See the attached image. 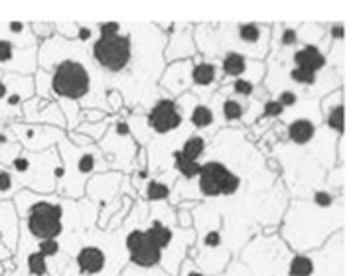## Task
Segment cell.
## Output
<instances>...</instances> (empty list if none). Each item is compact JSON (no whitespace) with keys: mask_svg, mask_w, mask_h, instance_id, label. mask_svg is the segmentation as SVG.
Masks as SVG:
<instances>
[{"mask_svg":"<svg viewBox=\"0 0 361 276\" xmlns=\"http://www.w3.org/2000/svg\"><path fill=\"white\" fill-rule=\"evenodd\" d=\"M345 201L343 187L324 184L306 197H290L284 209L276 235L290 253H310L326 245V241L343 231Z\"/></svg>","mask_w":361,"mask_h":276,"instance_id":"cell-1","label":"cell"},{"mask_svg":"<svg viewBox=\"0 0 361 276\" xmlns=\"http://www.w3.org/2000/svg\"><path fill=\"white\" fill-rule=\"evenodd\" d=\"M148 213V203L135 199L127 219L115 231H105L93 225L87 229L78 251L69 258L68 266L61 276H118L128 265V253L125 249V237L130 227L145 221Z\"/></svg>","mask_w":361,"mask_h":276,"instance_id":"cell-2","label":"cell"},{"mask_svg":"<svg viewBox=\"0 0 361 276\" xmlns=\"http://www.w3.org/2000/svg\"><path fill=\"white\" fill-rule=\"evenodd\" d=\"M194 42L197 54L219 59L225 54H239L264 61L271 54V24L267 22H202L195 24Z\"/></svg>","mask_w":361,"mask_h":276,"instance_id":"cell-3","label":"cell"},{"mask_svg":"<svg viewBox=\"0 0 361 276\" xmlns=\"http://www.w3.org/2000/svg\"><path fill=\"white\" fill-rule=\"evenodd\" d=\"M142 229L148 239L162 251L160 268L166 270L168 275L176 276L195 243L194 227L182 229L176 221V207L170 206L168 201H160L148 206Z\"/></svg>","mask_w":361,"mask_h":276,"instance_id":"cell-4","label":"cell"},{"mask_svg":"<svg viewBox=\"0 0 361 276\" xmlns=\"http://www.w3.org/2000/svg\"><path fill=\"white\" fill-rule=\"evenodd\" d=\"M192 221L195 243L190 249L188 258H192L207 276L221 275L233 261L224 229V215L207 203H195L192 207Z\"/></svg>","mask_w":361,"mask_h":276,"instance_id":"cell-5","label":"cell"},{"mask_svg":"<svg viewBox=\"0 0 361 276\" xmlns=\"http://www.w3.org/2000/svg\"><path fill=\"white\" fill-rule=\"evenodd\" d=\"M59 164L54 170L56 177V196L68 199L85 197V186L91 177L101 172H109L107 158L99 150L97 144L75 146L63 137L58 142Z\"/></svg>","mask_w":361,"mask_h":276,"instance_id":"cell-6","label":"cell"},{"mask_svg":"<svg viewBox=\"0 0 361 276\" xmlns=\"http://www.w3.org/2000/svg\"><path fill=\"white\" fill-rule=\"evenodd\" d=\"M219 83H221L219 61L197 54L192 59L168 63L160 75L158 87L172 99H178L184 93H192L202 101H209L217 93Z\"/></svg>","mask_w":361,"mask_h":276,"instance_id":"cell-7","label":"cell"},{"mask_svg":"<svg viewBox=\"0 0 361 276\" xmlns=\"http://www.w3.org/2000/svg\"><path fill=\"white\" fill-rule=\"evenodd\" d=\"M58 164L59 156L56 148H49L46 152L22 150L8 170L22 189H28L32 194H56L54 170Z\"/></svg>","mask_w":361,"mask_h":276,"instance_id":"cell-8","label":"cell"},{"mask_svg":"<svg viewBox=\"0 0 361 276\" xmlns=\"http://www.w3.org/2000/svg\"><path fill=\"white\" fill-rule=\"evenodd\" d=\"M343 231L334 233L326 245L310 253H293L286 276H343Z\"/></svg>","mask_w":361,"mask_h":276,"instance_id":"cell-9","label":"cell"},{"mask_svg":"<svg viewBox=\"0 0 361 276\" xmlns=\"http://www.w3.org/2000/svg\"><path fill=\"white\" fill-rule=\"evenodd\" d=\"M49 73V89L51 97L75 101L79 107L93 93V79L89 69L78 59H61Z\"/></svg>","mask_w":361,"mask_h":276,"instance_id":"cell-10","label":"cell"},{"mask_svg":"<svg viewBox=\"0 0 361 276\" xmlns=\"http://www.w3.org/2000/svg\"><path fill=\"white\" fill-rule=\"evenodd\" d=\"M97 146L103 152V156L107 158L109 170L121 172L125 176L130 174L138 150H140L138 142L130 132L127 117L115 118V123L107 128L105 137L97 142Z\"/></svg>","mask_w":361,"mask_h":276,"instance_id":"cell-11","label":"cell"},{"mask_svg":"<svg viewBox=\"0 0 361 276\" xmlns=\"http://www.w3.org/2000/svg\"><path fill=\"white\" fill-rule=\"evenodd\" d=\"M123 180H125V174L109 170V172L95 174L85 186V197L89 201H93L99 209V229H105L123 206V194H121Z\"/></svg>","mask_w":361,"mask_h":276,"instance_id":"cell-12","label":"cell"},{"mask_svg":"<svg viewBox=\"0 0 361 276\" xmlns=\"http://www.w3.org/2000/svg\"><path fill=\"white\" fill-rule=\"evenodd\" d=\"M8 127L16 142L26 152H46L49 148L58 146L59 140L66 137V130L48 125H28L22 120H14L8 123Z\"/></svg>","mask_w":361,"mask_h":276,"instance_id":"cell-13","label":"cell"},{"mask_svg":"<svg viewBox=\"0 0 361 276\" xmlns=\"http://www.w3.org/2000/svg\"><path fill=\"white\" fill-rule=\"evenodd\" d=\"M157 26L166 36V48H164L166 65L197 56V48L194 42L195 24L192 22H166V26L164 24H157Z\"/></svg>","mask_w":361,"mask_h":276,"instance_id":"cell-14","label":"cell"},{"mask_svg":"<svg viewBox=\"0 0 361 276\" xmlns=\"http://www.w3.org/2000/svg\"><path fill=\"white\" fill-rule=\"evenodd\" d=\"M176 103L182 117L194 132L197 134L209 132V137L214 138L221 130V123L215 117V111L209 105V101H202L194 97L192 93H184L176 99Z\"/></svg>","mask_w":361,"mask_h":276,"instance_id":"cell-15","label":"cell"},{"mask_svg":"<svg viewBox=\"0 0 361 276\" xmlns=\"http://www.w3.org/2000/svg\"><path fill=\"white\" fill-rule=\"evenodd\" d=\"M145 115H147V125L150 128V132H152V137L166 138L170 134H174L178 128L184 125V117L180 113L176 99L168 97L166 93L158 99Z\"/></svg>","mask_w":361,"mask_h":276,"instance_id":"cell-16","label":"cell"},{"mask_svg":"<svg viewBox=\"0 0 361 276\" xmlns=\"http://www.w3.org/2000/svg\"><path fill=\"white\" fill-rule=\"evenodd\" d=\"M34 97V79L32 75L10 73L8 91L0 101V125H8L20 120L24 103Z\"/></svg>","mask_w":361,"mask_h":276,"instance_id":"cell-17","label":"cell"},{"mask_svg":"<svg viewBox=\"0 0 361 276\" xmlns=\"http://www.w3.org/2000/svg\"><path fill=\"white\" fill-rule=\"evenodd\" d=\"M125 249L128 253V263L140 268H152L162 263V251L158 249L145 233L142 221L130 227L125 237Z\"/></svg>","mask_w":361,"mask_h":276,"instance_id":"cell-18","label":"cell"},{"mask_svg":"<svg viewBox=\"0 0 361 276\" xmlns=\"http://www.w3.org/2000/svg\"><path fill=\"white\" fill-rule=\"evenodd\" d=\"M219 61V71H221V81H231V79H249L255 85H261L267 73L264 61H255V59L245 58L239 54H225Z\"/></svg>","mask_w":361,"mask_h":276,"instance_id":"cell-19","label":"cell"},{"mask_svg":"<svg viewBox=\"0 0 361 276\" xmlns=\"http://www.w3.org/2000/svg\"><path fill=\"white\" fill-rule=\"evenodd\" d=\"M20 120L28 125H48V127H58L66 130V117L59 108L58 101H44V99L34 97L24 103Z\"/></svg>","mask_w":361,"mask_h":276,"instance_id":"cell-20","label":"cell"},{"mask_svg":"<svg viewBox=\"0 0 361 276\" xmlns=\"http://www.w3.org/2000/svg\"><path fill=\"white\" fill-rule=\"evenodd\" d=\"M38 69V48L20 49L8 42H0V71L16 75H34Z\"/></svg>","mask_w":361,"mask_h":276,"instance_id":"cell-21","label":"cell"},{"mask_svg":"<svg viewBox=\"0 0 361 276\" xmlns=\"http://www.w3.org/2000/svg\"><path fill=\"white\" fill-rule=\"evenodd\" d=\"M320 115L322 127L338 138L345 132V103H343V87H338L326 93L320 99Z\"/></svg>","mask_w":361,"mask_h":276,"instance_id":"cell-22","label":"cell"},{"mask_svg":"<svg viewBox=\"0 0 361 276\" xmlns=\"http://www.w3.org/2000/svg\"><path fill=\"white\" fill-rule=\"evenodd\" d=\"M178 176L174 172H160V174H150L147 182H142L137 187L138 199H142L145 203H160V201H168L172 187L176 184Z\"/></svg>","mask_w":361,"mask_h":276,"instance_id":"cell-23","label":"cell"},{"mask_svg":"<svg viewBox=\"0 0 361 276\" xmlns=\"http://www.w3.org/2000/svg\"><path fill=\"white\" fill-rule=\"evenodd\" d=\"M20 237V215L14 207L12 199H2L0 201V241L14 255L18 246Z\"/></svg>","mask_w":361,"mask_h":276,"instance_id":"cell-24","label":"cell"},{"mask_svg":"<svg viewBox=\"0 0 361 276\" xmlns=\"http://www.w3.org/2000/svg\"><path fill=\"white\" fill-rule=\"evenodd\" d=\"M0 42H8L20 49L38 48L39 42L30 28V22L18 20H2L0 22Z\"/></svg>","mask_w":361,"mask_h":276,"instance_id":"cell-25","label":"cell"},{"mask_svg":"<svg viewBox=\"0 0 361 276\" xmlns=\"http://www.w3.org/2000/svg\"><path fill=\"white\" fill-rule=\"evenodd\" d=\"M290 63H293V68L322 73L324 69L328 68V56L314 44H302L294 49V54L290 51Z\"/></svg>","mask_w":361,"mask_h":276,"instance_id":"cell-26","label":"cell"},{"mask_svg":"<svg viewBox=\"0 0 361 276\" xmlns=\"http://www.w3.org/2000/svg\"><path fill=\"white\" fill-rule=\"evenodd\" d=\"M170 160H172V172H174V174H176L180 180L192 182V180H195V177H197V174H200L202 162H195V160L185 158L184 154L180 152V148L172 150Z\"/></svg>","mask_w":361,"mask_h":276,"instance_id":"cell-27","label":"cell"},{"mask_svg":"<svg viewBox=\"0 0 361 276\" xmlns=\"http://www.w3.org/2000/svg\"><path fill=\"white\" fill-rule=\"evenodd\" d=\"M118 115H107L105 118H101L97 123H87V120H81L75 128V132L79 134H83V137H87L91 142H95L97 144L101 138L105 137V132H107V128L115 123V118Z\"/></svg>","mask_w":361,"mask_h":276,"instance_id":"cell-28","label":"cell"},{"mask_svg":"<svg viewBox=\"0 0 361 276\" xmlns=\"http://www.w3.org/2000/svg\"><path fill=\"white\" fill-rule=\"evenodd\" d=\"M207 138L205 134H190L188 138H184V142L180 144V152L184 154L185 158H190V160H195V162H202V158H204L205 150H207Z\"/></svg>","mask_w":361,"mask_h":276,"instance_id":"cell-29","label":"cell"},{"mask_svg":"<svg viewBox=\"0 0 361 276\" xmlns=\"http://www.w3.org/2000/svg\"><path fill=\"white\" fill-rule=\"evenodd\" d=\"M58 105L66 117V132H71L75 130L79 125V113H81V107L75 101H66V99H58Z\"/></svg>","mask_w":361,"mask_h":276,"instance_id":"cell-30","label":"cell"},{"mask_svg":"<svg viewBox=\"0 0 361 276\" xmlns=\"http://www.w3.org/2000/svg\"><path fill=\"white\" fill-rule=\"evenodd\" d=\"M288 79L290 83H294L296 87H316L318 85V79L320 73H312V71H306V69L293 68L288 69Z\"/></svg>","mask_w":361,"mask_h":276,"instance_id":"cell-31","label":"cell"},{"mask_svg":"<svg viewBox=\"0 0 361 276\" xmlns=\"http://www.w3.org/2000/svg\"><path fill=\"white\" fill-rule=\"evenodd\" d=\"M286 115V111H284L273 97H269L267 101H263V105H261V115H259V125L261 123H271V120H281Z\"/></svg>","mask_w":361,"mask_h":276,"instance_id":"cell-32","label":"cell"},{"mask_svg":"<svg viewBox=\"0 0 361 276\" xmlns=\"http://www.w3.org/2000/svg\"><path fill=\"white\" fill-rule=\"evenodd\" d=\"M274 101L284 108V111H288V108H296L300 105V93L293 87H281L276 91V95H274Z\"/></svg>","mask_w":361,"mask_h":276,"instance_id":"cell-33","label":"cell"},{"mask_svg":"<svg viewBox=\"0 0 361 276\" xmlns=\"http://www.w3.org/2000/svg\"><path fill=\"white\" fill-rule=\"evenodd\" d=\"M118 276H172L168 275L166 270H162L160 266H152V268H140V266H135L128 263Z\"/></svg>","mask_w":361,"mask_h":276,"instance_id":"cell-34","label":"cell"},{"mask_svg":"<svg viewBox=\"0 0 361 276\" xmlns=\"http://www.w3.org/2000/svg\"><path fill=\"white\" fill-rule=\"evenodd\" d=\"M30 28L42 44V42H46L56 34V22H30Z\"/></svg>","mask_w":361,"mask_h":276,"instance_id":"cell-35","label":"cell"},{"mask_svg":"<svg viewBox=\"0 0 361 276\" xmlns=\"http://www.w3.org/2000/svg\"><path fill=\"white\" fill-rule=\"evenodd\" d=\"M217 276H253V275H251V270H249V268H247L239 258H233V261L227 265V268H225L224 272Z\"/></svg>","mask_w":361,"mask_h":276,"instance_id":"cell-36","label":"cell"},{"mask_svg":"<svg viewBox=\"0 0 361 276\" xmlns=\"http://www.w3.org/2000/svg\"><path fill=\"white\" fill-rule=\"evenodd\" d=\"M176 276H207L202 270V268H197V265H195L192 258H185L184 263H182V266H180V270H178Z\"/></svg>","mask_w":361,"mask_h":276,"instance_id":"cell-37","label":"cell"},{"mask_svg":"<svg viewBox=\"0 0 361 276\" xmlns=\"http://www.w3.org/2000/svg\"><path fill=\"white\" fill-rule=\"evenodd\" d=\"M8 79L10 73H2V71H0V101L6 95V91H8Z\"/></svg>","mask_w":361,"mask_h":276,"instance_id":"cell-38","label":"cell"},{"mask_svg":"<svg viewBox=\"0 0 361 276\" xmlns=\"http://www.w3.org/2000/svg\"><path fill=\"white\" fill-rule=\"evenodd\" d=\"M8 258H12V253H10L8 249L2 245V241H0V263H2V261H8Z\"/></svg>","mask_w":361,"mask_h":276,"instance_id":"cell-39","label":"cell"},{"mask_svg":"<svg viewBox=\"0 0 361 276\" xmlns=\"http://www.w3.org/2000/svg\"><path fill=\"white\" fill-rule=\"evenodd\" d=\"M4 275V268H2V263H0V276Z\"/></svg>","mask_w":361,"mask_h":276,"instance_id":"cell-40","label":"cell"}]
</instances>
